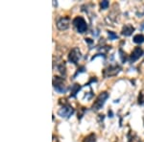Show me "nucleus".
Segmentation results:
<instances>
[{
  "label": "nucleus",
  "mask_w": 144,
  "mask_h": 142,
  "mask_svg": "<svg viewBox=\"0 0 144 142\" xmlns=\"http://www.w3.org/2000/svg\"><path fill=\"white\" fill-rule=\"evenodd\" d=\"M72 24L75 26L78 33H81V34L85 33L87 31V25L86 20L82 16H76L73 19V21H72Z\"/></svg>",
  "instance_id": "f257e3e1"
},
{
  "label": "nucleus",
  "mask_w": 144,
  "mask_h": 142,
  "mask_svg": "<svg viewBox=\"0 0 144 142\" xmlns=\"http://www.w3.org/2000/svg\"><path fill=\"white\" fill-rule=\"evenodd\" d=\"M53 86H54L55 90L59 93H64L66 91V89H67V87H66V86L64 84V78H61V77H58V76L54 77Z\"/></svg>",
  "instance_id": "f03ea898"
},
{
  "label": "nucleus",
  "mask_w": 144,
  "mask_h": 142,
  "mask_svg": "<svg viewBox=\"0 0 144 142\" xmlns=\"http://www.w3.org/2000/svg\"><path fill=\"white\" fill-rule=\"evenodd\" d=\"M109 98V93L106 92V91H104V92L100 93V95L97 97L96 101L94 102L93 106H92V108H93L94 110H99L103 106H104L106 100Z\"/></svg>",
  "instance_id": "7ed1b4c3"
},
{
  "label": "nucleus",
  "mask_w": 144,
  "mask_h": 142,
  "mask_svg": "<svg viewBox=\"0 0 144 142\" xmlns=\"http://www.w3.org/2000/svg\"><path fill=\"white\" fill-rule=\"evenodd\" d=\"M73 113H74V108H72L70 105H68V104L63 106V107H61V108H60L59 111H58V114L61 117H64V118H68L69 116H71Z\"/></svg>",
  "instance_id": "20e7f679"
},
{
  "label": "nucleus",
  "mask_w": 144,
  "mask_h": 142,
  "mask_svg": "<svg viewBox=\"0 0 144 142\" xmlns=\"http://www.w3.org/2000/svg\"><path fill=\"white\" fill-rule=\"evenodd\" d=\"M81 57H82L81 51L79 50V48H77V47H74L69 52V54H68V60H69V62L72 63V64H75L78 63V60L81 59Z\"/></svg>",
  "instance_id": "39448f33"
},
{
  "label": "nucleus",
  "mask_w": 144,
  "mask_h": 142,
  "mask_svg": "<svg viewBox=\"0 0 144 142\" xmlns=\"http://www.w3.org/2000/svg\"><path fill=\"white\" fill-rule=\"evenodd\" d=\"M70 25V18L68 16H63L57 20V27L59 30H66Z\"/></svg>",
  "instance_id": "423d86ee"
},
{
  "label": "nucleus",
  "mask_w": 144,
  "mask_h": 142,
  "mask_svg": "<svg viewBox=\"0 0 144 142\" xmlns=\"http://www.w3.org/2000/svg\"><path fill=\"white\" fill-rule=\"evenodd\" d=\"M120 67L118 65H110L108 68H106L104 70V75L105 77H111V76H114L116 74L119 73L120 71Z\"/></svg>",
  "instance_id": "0eeeda50"
},
{
  "label": "nucleus",
  "mask_w": 144,
  "mask_h": 142,
  "mask_svg": "<svg viewBox=\"0 0 144 142\" xmlns=\"http://www.w3.org/2000/svg\"><path fill=\"white\" fill-rule=\"evenodd\" d=\"M143 55V50L140 48V47H136L135 50L133 51L132 55L130 56V63H133V62H136V60H137L141 56Z\"/></svg>",
  "instance_id": "6e6552de"
},
{
  "label": "nucleus",
  "mask_w": 144,
  "mask_h": 142,
  "mask_svg": "<svg viewBox=\"0 0 144 142\" xmlns=\"http://www.w3.org/2000/svg\"><path fill=\"white\" fill-rule=\"evenodd\" d=\"M133 31H135V27L131 24H126L122 28V35L125 36V37H129L133 34Z\"/></svg>",
  "instance_id": "1a4fd4ad"
},
{
  "label": "nucleus",
  "mask_w": 144,
  "mask_h": 142,
  "mask_svg": "<svg viewBox=\"0 0 144 142\" xmlns=\"http://www.w3.org/2000/svg\"><path fill=\"white\" fill-rule=\"evenodd\" d=\"M80 89H81V86L78 85V84H74L73 86H71V94H70V96L71 97H75L76 94L79 92Z\"/></svg>",
  "instance_id": "9d476101"
},
{
  "label": "nucleus",
  "mask_w": 144,
  "mask_h": 142,
  "mask_svg": "<svg viewBox=\"0 0 144 142\" xmlns=\"http://www.w3.org/2000/svg\"><path fill=\"white\" fill-rule=\"evenodd\" d=\"M133 42H135V43H137V44L143 43V42H144V36L141 35V34L136 35L135 37H133Z\"/></svg>",
  "instance_id": "9b49d317"
},
{
  "label": "nucleus",
  "mask_w": 144,
  "mask_h": 142,
  "mask_svg": "<svg viewBox=\"0 0 144 142\" xmlns=\"http://www.w3.org/2000/svg\"><path fill=\"white\" fill-rule=\"evenodd\" d=\"M95 141H96V136L94 134H90L84 140V142H95Z\"/></svg>",
  "instance_id": "f8f14e48"
},
{
  "label": "nucleus",
  "mask_w": 144,
  "mask_h": 142,
  "mask_svg": "<svg viewBox=\"0 0 144 142\" xmlns=\"http://www.w3.org/2000/svg\"><path fill=\"white\" fill-rule=\"evenodd\" d=\"M58 69H59V71L61 72V75H65V64H64V62H63L58 66Z\"/></svg>",
  "instance_id": "ddd939ff"
},
{
  "label": "nucleus",
  "mask_w": 144,
  "mask_h": 142,
  "mask_svg": "<svg viewBox=\"0 0 144 142\" xmlns=\"http://www.w3.org/2000/svg\"><path fill=\"white\" fill-rule=\"evenodd\" d=\"M108 35H109L110 39H111V40H114V39L118 38V36L114 32H112V31H108Z\"/></svg>",
  "instance_id": "4468645a"
},
{
  "label": "nucleus",
  "mask_w": 144,
  "mask_h": 142,
  "mask_svg": "<svg viewBox=\"0 0 144 142\" xmlns=\"http://www.w3.org/2000/svg\"><path fill=\"white\" fill-rule=\"evenodd\" d=\"M109 5H110V3H109V1H107V0H104V1H101V3H100L101 9H103V10L108 9Z\"/></svg>",
  "instance_id": "2eb2a0df"
},
{
  "label": "nucleus",
  "mask_w": 144,
  "mask_h": 142,
  "mask_svg": "<svg viewBox=\"0 0 144 142\" xmlns=\"http://www.w3.org/2000/svg\"><path fill=\"white\" fill-rule=\"evenodd\" d=\"M119 53H120V59L122 60V63H125L126 62V54L122 51V49L119 50Z\"/></svg>",
  "instance_id": "dca6fc26"
},
{
  "label": "nucleus",
  "mask_w": 144,
  "mask_h": 142,
  "mask_svg": "<svg viewBox=\"0 0 144 142\" xmlns=\"http://www.w3.org/2000/svg\"><path fill=\"white\" fill-rule=\"evenodd\" d=\"M140 30H144V21L141 23V25H140Z\"/></svg>",
  "instance_id": "f3484780"
},
{
  "label": "nucleus",
  "mask_w": 144,
  "mask_h": 142,
  "mask_svg": "<svg viewBox=\"0 0 144 142\" xmlns=\"http://www.w3.org/2000/svg\"><path fill=\"white\" fill-rule=\"evenodd\" d=\"M109 115H110V117H112V111L111 110L109 111Z\"/></svg>",
  "instance_id": "a211bd4d"
}]
</instances>
